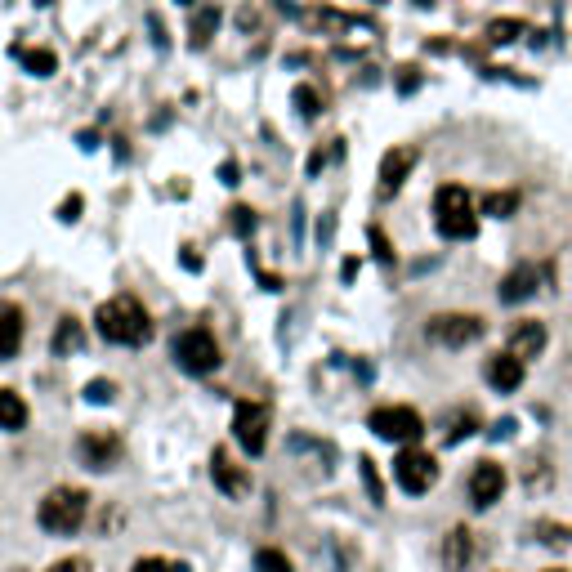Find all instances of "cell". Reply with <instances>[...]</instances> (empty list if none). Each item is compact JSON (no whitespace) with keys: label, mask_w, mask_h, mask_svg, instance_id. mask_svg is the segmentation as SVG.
Listing matches in <instances>:
<instances>
[{"label":"cell","mask_w":572,"mask_h":572,"mask_svg":"<svg viewBox=\"0 0 572 572\" xmlns=\"http://www.w3.org/2000/svg\"><path fill=\"white\" fill-rule=\"evenodd\" d=\"M45 572H94L90 559H81V555H68V559H59V564H50Z\"/></svg>","instance_id":"d6a6232c"},{"label":"cell","mask_w":572,"mask_h":572,"mask_svg":"<svg viewBox=\"0 0 572 572\" xmlns=\"http://www.w3.org/2000/svg\"><path fill=\"white\" fill-rule=\"evenodd\" d=\"M483 331H488V322L474 318V313H434V318L425 322V336L443 349L474 345V340H483Z\"/></svg>","instance_id":"8992f818"},{"label":"cell","mask_w":572,"mask_h":572,"mask_svg":"<svg viewBox=\"0 0 572 572\" xmlns=\"http://www.w3.org/2000/svg\"><path fill=\"white\" fill-rule=\"evenodd\" d=\"M94 327H99V336L108 340V345L139 349L152 340V318L135 295H112V300H103L99 313H94Z\"/></svg>","instance_id":"6da1fadb"},{"label":"cell","mask_w":572,"mask_h":572,"mask_svg":"<svg viewBox=\"0 0 572 572\" xmlns=\"http://www.w3.org/2000/svg\"><path fill=\"white\" fill-rule=\"evenodd\" d=\"M505 492V470L497 461H479L470 470V501L479 505V510H488V505H497Z\"/></svg>","instance_id":"7c38bea8"},{"label":"cell","mask_w":572,"mask_h":572,"mask_svg":"<svg viewBox=\"0 0 572 572\" xmlns=\"http://www.w3.org/2000/svg\"><path fill=\"white\" fill-rule=\"evenodd\" d=\"M546 349V327H541L537 318H523L510 327V340H505V354H514L519 362H532Z\"/></svg>","instance_id":"4fadbf2b"},{"label":"cell","mask_w":572,"mask_h":572,"mask_svg":"<svg viewBox=\"0 0 572 572\" xmlns=\"http://www.w3.org/2000/svg\"><path fill=\"white\" fill-rule=\"evenodd\" d=\"M438 425H443L447 443H465V438L479 429V412H474V407H452V412H443V421Z\"/></svg>","instance_id":"ffe728a7"},{"label":"cell","mask_w":572,"mask_h":572,"mask_svg":"<svg viewBox=\"0 0 572 572\" xmlns=\"http://www.w3.org/2000/svg\"><path fill=\"white\" fill-rule=\"evenodd\" d=\"M519 211V193H483L479 202V215H492V219H510Z\"/></svg>","instance_id":"cb8c5ba5"},{"label":"cell","mask_w":572,"mask_h":572,"mask_svg":"<svg viewBox=\"0 0 572 572\" xmlns=\"http://www.w3.org/2000/svg\"><path fill=\"white\" fill-rule=\"evenodd\" d=\"M76 211H81V197H68V202L59 206V219H63V224H72V219H76Z\"/></svg>","instance_id":"e575fe53"},{"label":"cell","mask_w":572,"mask_h":572,"mask_svg":"<svg viewBox=\"0 0 572 572\" xmlns=\"http://www.w3.org/2000/svg\"><path fill=\"white\" fill-rule=\"evenodd\" d=\"M36 5H50V0H36Z\"/></svg>","instance_id":"8d00e7d4"},{"label":"cell","mask_w":572,"mask_h":572,"mask_svg":"<svg viewBox=\"0 0 572 572\" xmlns=\"http://www.w3.org/2000/svg\"><path fill=\"white\" fill-rule=\"evenodd\" d=\"M300 27H309V32H322V36H345V32H362L367 27V18L358 14H345V9H304Z\"/></svg>","instance_id":"30bf717a"},{"label":"cell","mask_w":572,"mask_h":572,"mask_svg":"<svg viewBox=\"0 0 572 572\" xmlns=\"http://www.w3.org/2000/svg\"><path fill=\"white\" fill-rule=\"evenodd\" d=\"M523 376H528V362H519L514 354H492L488 358V385L497 389V394H514V389L523 385Z\"/></svg>","instance_id":"e0dca14e"},{"label":"cell","mask_w":572,"mask_h":572,"mask_svg":"<svg viewBox=\"0 0 572 572\" xmlns=\"http://www.w3.org/2000/svg\"><path fill=\"white\" fill-rule=\"evenodd\" d=\"M27 403H23V394H14V389H0V429L5 434H18V429L27 425Z\"/></svg>","instance_id":"7402d4cb"},{"label":"cell","mask_w":572,"mask_h":572,"mask_svg":"<svg viewBox=\"0 0 572 572\" xmlns=\"http://www.w3.org/2000/svg\"><path fill=\"white\" fill-rule=\"evenodd\" d=\"M23 68L32 76H54L59 72V54L54 50H23Z\"/></svg>","instance_id":"484cf974"},{"label":"cell","mask_w":572,"mask_h":572,"mask_svg":"<svg viewBox=\"0 0 572 572\" xmlns=\"http://www.w3.org/2000/svg\"><path fill=\"white\" fill-rule=\"evenodd\" d=\"M211 474H215V488L224 492V497H246V492H251V474H246V465H237L224 447L211 456Z\"/></svg>","instance_id":"5bb4252c"},{"label":"cell","mask_w":572,"mask_h":572,"mask_svg":"<svg viewBox=\"0 0 572 572\" xmlns=\"http://www.w3.org/2000/svg\"><path fill=\"white\" fill-rule=\"evenodd\" d=\"M233 438L242 443L246 456H260L264 447H269V407L237 403L233 407Z\"/></svg>","instance_id":"ba28073f"},{"label":"cell","mask_w":572,"mask_h":572,"mask_svg":"<svg viewBox=\"0 0 572 572\" xmlns=\"http://www.w3.org/2000/svg\"><path fill=\"white\" fill-rule=\"evenodd\" d=\"M434 224L447 242H470L479 233V202L461 184H443L434 193Z\"/></svg>","instance_id":"3957f363"},{"label":"cell","mask_w":572,"mask_h":572,"mask_svg":"<svg viewBox=\"0 0 572 572\" xmlns=\"http://www.w3.org/2000/svg\"><path fill=\"white\" fill-rule=\"evenodd\" d=\"M546 572H564V568H546Z\"/></svg>","instance_id":"d590c367"},{"label":"cell","mask_w":572,"mask_h":572,"mask_svg":"<svg viewBox=\"0 0 572 572\" xmlns=\"http://www.w3.org/2000/svg\"><path fill=\"white\" fill-rule=\"evenodd\" d=\"M251 228H255V211H251V206H237V211H233V233L251 237Z\"/></svg>","instance_id":"1f68e13d"},{"label":"cell","mask_w":572,"mask_h":572,"mask_svg":"<svg viewBox=\"0 0 572 572\" xmlns=\"http://www.w3.org/2000/svg\"><path fill=\"white\" fill-rule=\"evenodd\" d=\"M175 362L188 371V376H211L219 367V345L206 327H188L175 336Z\"/></svg>","instance_id":"5b68a950"},{"label":"cell","mask_w":572,"mask_h":572,"mask_svg":"<svg viewBox=\"0 0 572 572\" xmlns=\"http://www.w3.org/2000/svg\"><path fill=\"white\" fill-rule=\"evenodd\" d=\"M23 340H27V318H23V309H18V304H5V309H0V362L18 358Z\"/></svg>","instance_id":"ac0fdd59"},{"label":"cell","mask_w":572,"mask_h":572,"mask_svg":"<svg viewBox=\"0 0 572 572\" xmlns=\"http://www.w3.org/2000/svg\"><path fill=\"white\" fill-rule=\"evenodd\" d=\"M523 32H528V23H519V18H492L488 23V45H510V41H519Z\"/></svg>","instance_id":"d4e9b609"},{"label":"cell","mask_w":572,"mask_h":572,"mask_svg":"<svg viewBox=\"0 0 572 572\" xmlns=\"http://www.w3.org/2000/svg\"><path fill=\"white\" fill-rule=\"evenodd\" d=\"M219 5H202V14L193 18V27H188V45H193V50H206V45L215 41V32H219Z\"/></svg>","instance_id":"44dd1931"},{"label":"cell","mask_w":572,"mask_h":572,"mask_svg":"<svg viewBox=\"0 0 572 572\" xmlns=\"http://www.w3.org/2000/svg\"><path fill=\"white\" fill-rule=\"evenodd\" d=\"M135 572H188V564H175V559H157V555H148V559H139Z\"/></svg>","instance_id":"f1b7e54d"},{"label":"cell","mask_w":572,"mask_h":572,"mask_svg":"<svg viewBox=\"0 0 572 572\" xmlns=\"http://www.w3.org/2000/svg\"><path fill=\"white\" fill-rule=\"evenodd\" d=\"M255 572H295L291 568V559L282 555V550H260V555H255Z\"/></svg>","instance_id":"83f0119b"},{"label":"cell","mask_w":572,"mask_h":572,"mask_svg":"<svg viewBox=\"0 0 572 572\" xmlns=\"http://www.w3.org/2000/svg\"><path fill=\"white\" fill-rule=\"evenodd\" d=\"M85 398H90V403H112V380H90Z\"/></svg>","instance_id":"836d02e7"},{"label":"cell","mask_w":572,"mask_h":572,"mask_svg":"<svg viewBox=\"0 0 572 572\" xmlns=\"http://www.w3.org/2000/svg\"><path fill=\"white\" fill-rule=\"evenodd\" d=\"M537 286H541V269L537 264H519V269H510L501 278V304H523V300H532L537 295Z\"/></svg>","instance_id":"2e32d148"},{"label":"cell","mask_w":572,"mask_h":572,"mask_svg":"<svg viewBox=\"0 0 572 572\" xmlns=\"http://www.w3.org/2000/svg\"><path fill=\"white\" fill-rule=\"evenodd\" d=\"M358 465H362V483H367L371 501H376V505H380V501H385V488H380V474H376V470H371V461H367V456H362V461H358Z\"/></svg>","instance_id":"4dcf8cb0"},{"label":"cell","mask_w":572,"mask_h":572,"mask_svg":"<svg viewBox=\"0 0 572 572\" xmlns=\"http://www.w3.org/2000/svg\"><path fill=\"white\" fill-rule=\"evenodd\" d=\"M443 564H447V572H470V564H474V532L470 528H452V532H447Z\"/></svg>","instance_id":"d6986e66"},{"label":"cell","mask_w":572,"mask_h":572,"mask_svg":"<svg viewBox=\"0 0 572 572\" xmlns=\"http://www.w3.org/2000/svg\"><path fill=\"white\" fill-rule=\"evenodd\" d=\"M295 112H300V117H318L322 112V94L313 90V85H300V90H295Z\"/></svg>","instance_id":"4316f807"},{"label":"cell","mask_w":572,"mask_h":572,"mask_svg":"<svg viewBox=\"0 0 572 572\" xmlns=\"http://www.w3.org/2000/svg\"><path fill=\"white\" fill-rule=\"evenodd\" d=\"M291 456H304V465H313V474H318V479H327L331 474V465H336V447L331 443H322V438H313V434H291Z\"/></svg>","instance_id":"9a60e30c"},{"label":"cell","mask_w":572,"mask_h":572,"mask_svg":"<svg viewBox=\"0 0 572 572\" xmlns=\"http://www.w3.org/2000/svg\"><path fill=\"white\" fill-rule=\"evenodd\" d=\"M367 242H371V251H376V255H380V264H394V251H389V237H385V233H380V228H376V224H371V228H367Z\"/></svg>","instance_id":"f546056e"},{"label":"cell","mask_w":572,"mask_h":572,"mask_svg":"<svg viewBox=\"0 0 572 572\" xmlns=\"http://www.w3.org/2000/svg\"><path fill=\"white\" fill-rule=\"evenodd\" d=\"M81 345H85V327H81L76 318H63V322H59V331H54V340H50L54 358H68V354H76Z\"/></svg>","instance_id":"603a6c76"},{"label":"cell","mask_w":572,"mask_h":572,"mask_svg":"<svg viewBox=\"0 0 572 572\" xmlns=\"http://www.w3.org/2000/svg\"><path fill=\"white\" fill-rule=\"evenodd\" d=\"M85 514H90V497H85L81 488H72V483H59V488H50L36 505V523H41L50 537H72V532H81Z\"/></svg>","instance_id":"7a4b0ae2"},{"label":"cell","mask_w":572,"mask_h":572,"mask_svg":"<svg viewBox=\"0 0 572 572\" xmlns=\"http://www.w3.org/2000/svg\"><path fill=\"white\" fill-rule=\"evenodd\" d=\"M416 157H421L416 148H389L385 157H380V197H394L398 188L412 179Z\"/></svg>","instance_id":"8fae6325"},{"label":"cell","mask_w":572,"mask_h":572,"mask_svg":"<svg viewBox=\"0 0 572 572\" xmlns=\"http://www.w3.org/2000/svg\"><path fill=\"white\" fill-rule=\"evenodd\" d=\"M367 425H371V434L376 438H389V443H403V447H412L416 438L425 434V416L416 412V407H407V403L376 407V412L367 416Z\"/></svg>","instance_id":"277c9868"},{"label":"cell","mask_w":572,"mask_h":572,"mask_svg":"<svg viewBox=\"0 0 572 572\" xmlns=\"http://www.w3.org/2000/svg\"><path fill=\"white\" fill-rule=\"evenodd\" d=\"M394 483L407 492V497H421L438 483V461L425 452V447H403V452L394 456Z\"/></svg>","instance_id":"52a82bcc"},{"label":"cell","mask_w":572,"mask_h":572,"mask_svg":"<svg viewBox=\"0 0 572 572\" xmlns=\"http://www.w3.org/2000/svg\"><path fill=\"white\" fill-rule=\"evenodd\" d=\"M76 456H81L85 470H112L121 461V438L112 429H85L76 438Z\"/></svg>","instance_id":"9c48e42d"}]
</instances>
